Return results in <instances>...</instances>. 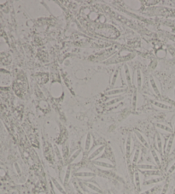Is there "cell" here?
Listing matches in <instances>:
<instances>
[{
	"instance_id": "obj_1",
	"label": "cell",
	"mask_w": 175,
	"mask_h": 194,
	"mask_svg": "<svg viewBox=\"0 0 175 194\" xmlns=\"http://www.w3.org/2000/svg\"><path fill=\"white\" fill-rule=\"evenodd\" d=\"M104 148H105V146H102L98 147L96 150H94V151L90 155V157H89V160H92L93 158H95L96 157H98V156L102 152V150H104Z\"/></svg>"
},
{
	"instance_id": "obj_2",
	"label": "cell",
	"mask_w": 175,
	"mask_h": 194,
	"mask_svg": "<svg viewBox=\"0 0 175 194\" xmlns=\"http://www.w3.org/2000/svg\"><path fill=\"white\" fill-rule=\"evenodd\" d=\"M93 164L97 166H99V167H102V168H114L115 166L111 164H108V163H105V162H99V161H94Z\"/></svg>"
},
{
	"instance_id": "obj_3",
	"label": "cell",
	"mask_w": 175,
	"mask_h": 194,
	"mask_svg": "<svg viewBox=\"0 0 175 194\" xmlns=\"http://www.w3.org/2000/svg\"><path fill=\"white\" fill-rule=\"evenodd\" d=\"M135 135L137 136V138L138 139V140L143 144V146H145V147H149V145H148V142L146 141V139H145V137L143 135L141 134L138 131H135Z\"/></svg>"
},
{
	"instance_id": "obj_4",
	"label": "cell",
	"mask_w": 175,
	"mask_h": 194,
	"mask_svg": "<svg viewBox=\"0 0 175 194\" xmlns=\"http://www.w3.org/2000/svg\"><path fill=\"white\" fill-rule=\"evenodd\" d=\"M74 175L76 177H93L95 174L92 172H78L75 173Z\"/></svg>"
},
{
	"instance_id": "obj_5",
	"label": "cell",
	"mask_w": 175,
	"mask_h": 194,
	"mask_svg": "<svg viewBox=\"0 0 175 194\" xmlns=\"http://www.w3.org/2000/svg\"><path fill=\"white\" fill-rule=\"evenodd\" d=\"M173 145H174V136H170L169 139H168V141H167V144L166 146V153H170L172 147H173Z\"/></svg>"
},
{
	"instance_id": "obj_6",
	"label": "cell",
	"mask_w": 175,
	"mask_h": 194,
	"mask_svg": "<svg viewBox=\"0 0 175 194\" xmlns=\"http://www.w3.org/2000/svg\"><path fill=\"white\" fill-rule=\"evenodd\" d=\"M52 183L54 184V186H56V188L58 190L59 192L61 193L62 194H65L66 193V192H65V190H64V188L59 184V182L56 179H52Z\"/></svg>"
},
{
	"instance_id": "obj_7",
	"label": "cell",
	"mask_w": 175,
	"mask_h": 194,
	"mask_svg": "<svg viewBox=\"0 0 175 194\" xmlns=\"http://www.w3.org/2000/svg\"><path fill=\"white\" fill-rule=\"evenodd\" d=\"M156 146H157L158 150L160 152H161L162 151V141H161L160 134H156Z\"/></svg>"
},
{
	"instance_id": "obj_8",
	"label": "cell",
	"mask_w": 175,
	"mask_h": 194,
	"mask_svg": "<svg viewBox=\"0 0 175 194\" xmlns=\"http://www.w3.org/2000/svg\"><path fill=\"white\" fill-rule=\"evenodd\" d=\"M124 71H125V75H126V79H127V84H131V76H130V70L127 65L124 66Z\"/></svg>"
},
{
	"instance_id": "obj_9",
	"label": "cell",
	"mask_w": 175,
	"mask_h": 194,
	"mask_svg": "<svg viewBox=\"0 0 175 194\" xmlns=\"http://www.w3.org/2000/svg\"><path fill=\"white\" fill-rule=\"evenodd\" d=\"M150 85H151V87H152V89L154 91V92L156 94V95H160V91H159V90H158V87H157V86H156V83L155 82V80H154V79L151 77L150 78Z\"/></svg>"
},
{
	"instance_id": "obj_10",
	"label": "cell",
	"mask_w": 175,
	"mask_h": 194,
	"mask_svg": "<svg viewBox=\"0 0 175 194\" xmlns=\"http://www.w3.org/2000/svg\"><path fill=\"white\" fill-rule=\"evenodd\" d=\"M86 186H87L90 189H91L92 191H94V192H95V193H102V190H101V189H100L98 186H95V185H93V184L87 183V184H86Z\"/></svg>"
},
{
	"instance_id": "obj_11",
	"label": "cell",
	"mask_w": 175,
	"mask_h": 194,
	"mask_svg": "<svg viewBox=\"0 0 175 194\" xmlns=\"http://www.w3.org/2000/svg\"><path fill=\"white\" fill-rule=\"evenodd\" d=\"M156 127H157L158 128L161 129V130L166 131V132H168V133H173V129H172L171 127H169L166 126V125H163V124L157 123V124H156Z\"/></svg>"
},
{
	"instance_id": "obj_12",
	"label": "cell",
	"mask_w": 175,
	"mask_h": 194,
	"mask_svg": "<svg viewBox=\"0 0 175 194\" xmlns=\"http://www.w3.org/2000/svg\"><path fill=\"white\" fill-rule=\"evenodd\" d=\"M130 151H131V138L128 137L127 140V144H126V153H127V157L130 156Z\"/></svg>"
},
{
	"instance_id": "obj_13",
	"label": "cell",
	"mask_w": 175,
	"mask_h": 194,
	"mask_svg": "<svg viewBox=\"0 0 175 194\" xmlns=\"http://www.w3.org/2000/svg\"><path fill=\"white\" fill-rule=\"evenodd\" d=\"M138 168L142 169V170H153L154 169V166L153 165L149 164H139L138 165Z\"/></svg>"
},
{
	"instance_id": "obj_14",
	"label": "cell",
	"mask_w": 175,
	"mask_h": 194,
	"mask_svg": "<svg viewBox=\"0 0 175 194\" xmlns=\"http://www.w3.org/2000/svg\"><path fill=\"white\" fill-rule=\"evenodd\" d=\"M134 179H135V185L138 190H140V179H139V174L138 171L135 172L134 174Z\"/></svg>"
},
{
	"instance_id": "obj_15",
	"label": "cell",
	"mask_w": 175,
	"mask_h": 194,
	"mask_svg": "<svg viewBox=\"0 0 175 194\" xmlns=\"http://www.w3.org/2000/svg\"><path fill=\"white\" fill-rule=\"evenodd\" d=\"M91 143V137L90 134H88L87 136H86V143H85V150L86 151H87L88 150L90 149Z\"/></svg>"
},
{
	"instance_id": "obj_16",
	"label": "cell",
	"mask_w": 175,
	"mask_h": 194,
	"mask_svg": "<svg viewBox=\"0 0 175 194\" xmlns=\"http://www.w3.org/2000/svg\"><path fill=\"white\" fill-rule=\"evenodd\" d=\"M151 154H152V157H153V158H154V160H155L156 164L157 165H160V159H159V157H158V155H157L156 151L155 150H151Z\"/></svg>"
},
{
	"instance_id": "obj_17",
	"label": "cell",
	"mask_w": 175,
	"mask_h": 194,
	"mask_svg": "<svg viewBox=\"0 0 175 194\" xmlns=\"http://www.w3.org/2000/svg\"><path fill=\"white\" fill-rule=\"evenodd\" d=\"M137 82H138V87L140 88L142 83V75L140 70H137Z\"/></svg>"
},
{
	"instance_id": "obj_18",
	"label": "cell",
	"mask_w": 175,
	"mask_h": 194,
	"mask_svg": "<svg viewBox=\"0 0 175 194\" xmlns=\"http://www.w3.org/2000/svg\"><path fill=\"white\" fill-rule=\"evenodd\" d=\"M125 91L124 89H116V90H113V91H108L106 94L110 96V95H116V94H119V93H123Z\"/></svg>"
},
{
	"instance_id": "obj_19",
	"label": "cell",
	"mask_w": 175,
	"mask_h": 194,
	"mask_svg": "<svg viewBox=\"0 0 175 194\" xmlns=\"http://www.w3.org/2000/svg\"><path fill=\"white\" fill-rule=\"evenodd\" d=\"M163 179V178L161 177H159V178H156V179H149L145 182V185H149V184H153V183H157V182H160Z\"/></svg>"
},
{
	"instance_id": "obj_20",
	"label": "cell",
	"mask_w": 175,
	"mask_h": 194,
	"mask_svg": "<svg viewBox=\"0 0 175 194\" xmlns=\"http://www.w3.org/2000/svg\"><path fill=\"white\" fill-rule=\"evenodd\" d=\"M154 105L157 107H159L160 109H171V106L167 105H164V104H161V103H158V102H154Z\"/></svg>"
},
{
	"instance_id": "obj_21",
	"label": "cell",
	"mask_w": 175,
	"mask_h": 194,
	"mask_svg": "<svg viewBox=\"0 0 175 194\" xmlns=\"http://www.w3.org/2000/svg\"><path fill=\"white\" fill-rule=\"evenodd\" d=\"M80 152H81V150H76L73 155L71 156V157H70V159H69V163H73V161L78 157V156L80 154Z\"/></svg>"
},
{
	"instance_id": "obj_22",
	"label": "cell",
	"mask_w": 175,
	"mask_h": 194,
	"mask_svg": "<svg viewBox=\"0 0 175 194\" xmlns=\"http://www.w3.org/2000/svg\"><path fill=\"white\" fill-rule=\"evenodd\" d=\"M145 173L147 175H160V172L159 171H156V170H147V171H145L143 172Z\"/></svg>"
},
{
	"instance_id": "obj_23",
	"label": "cell",
	"mask_w": 175,
	"mask_h": 194,
	"mask_svg": "<svg viewBox=\"0 0 175 194\" xmlns=\"http://www.w3.org/2000/svg\"><path fill=\"white\" fill-rule=\"evenodd\" d=\"M70 173H71V168L70 167H68L66 170V174H65V177H64V183L66 184L68 179H69V177H70Z\"/></svg>"
},
{
	"instance_id": "obj_24",
	"label": "cell",
	"mask_w": 175,
	"mask_h": 194,
	"mask_svg": "<svg viewBox=\"0 0 175 194\" xmlns=\"http://www.w3.org/2000/svg\"><path fill=\"white\" fill-rule=\"evenodd\" d=\"M139 154H140V151L139 150H135V153H134V156H133V159H132V162L133 164H136L138 160V157H139Z\"/></svg>"
},
{
	"instance_id": "obj_25",
	"label": "cell",
	"mask_w": 175,
	"mask_h": 194,
	"mask_svg": "<svg viewBox=\"0 0 175 194\" xmlns=\"http://www.w3.org/2000/svg\"><path fill=\"white\" fill-rule=\"evenodd\" d=\"M136 105H137V91H134L132 96V108L135 109Z\"/></svg>"
},
{
	"instance_id": "obj_26",
	"label": "cell",
	"mask_w": 175,
	"mask_h": 194,
	"mask_svg": "<svg viewBox=\"0 0 175 194\" xmlns=\"http://www.w3.org/2000/svg\"><path fill=\"white\" fill-rule=\"evenodd\" d=\"M118 70H116V72H115V74L113 75V77H112V80H111V86L113 87L114 85H115V83H116V79H117V75H118Z\"/></svg>"
},
{
	"instance_id": "obj_27",
	"label": "cell",
	"mask_w": 175,
	"mask_h": 194,
	"mask_svg": "<svg viewBox=\"0 0 175 194\" xmlns=\"http://www.w3.org/2000/svg\"><path fill=\"white\" fill-rule=\"evenodd\" d=\"M55 150H56V154H57V158H58L59 161H62V156H61V152L59 151L58 148L57 147V146H55Z\"/></svg>"
},
{
	"instance_id": "obj_28",
	"label": "cell",
	"mask_w": 175,
	"mask_h": 194,
	"mask_svg": "<svg viewBox=\"0 0 175 194\" xmlns=\"http://www.w3.org/2000/svg\"><path fill=\"white\" fill-rule=\"evenodd\" d=\"M120 99H121V98H116V99H113L112 101H109V102H108V103H107V105H114V104H116V103H118V102H120Z\"/></svg>"
},
{
	"instance_id": "obj_29",
	"label": "cell",
	"mask_w": 175,
	"mask_h": 194,
	"mask_svg": "<svg viewBox=\"0 0 175 194\" xmlns=\"http://www.w3.org/2000/svg\"><path fill=\"white\" fill-rule=\"evenodd\" d=\"M73 186H74V187H75V189H76V191H77V193L79 194H82V192L80 190V188H79V186H78V185L76 184V183H74L73 182Z\"/></svg>"
},
{
	"instance_id": "obj_30",
	"label": "cell",
	"mask_w": 175,
	"mask_h": 194,
	"mask_svg": "<svg viewBox=\"0 0 175 194\" xmlns=\"http://www.w3.org/2000/svg\"><path fill=\"white\" fill-rule=\"evenodd\" d=\"M174 170H175V163L174 164L172 165L171 167H170V168H169V170H168V173H169V174H171V173H173Z\"/></svg>"
},
{
	"instance_id": "obj_31",
	"label": "cell",
	"mask_w": 175,
	"mask_h": 194,
	"mask_svg": "<svg viewBox=\"0 0 175 194\" xmlns=\"http://www.w3.org/2000/svg\"><path fill=\"white\" fill-rule=\"evenodd\" d=\"M167 186H168V185H167V184H166V185L164 186V188H163V190H162V193H161V194H166L167 191Z\"/></svg>"
},
{
	"instance_id": "obj_32",
	"label": "cell",
	"mask_w": 175,
	"mask_h": 194,
	"mask_svg": "<svg viewBox=\"0 0 175 194\" xmlns=\"http://www.w3.org/2000/svg\"><path fill=\"white\" fill-rule=\"evenodd\" d=\"M15 168H16V170H17V172H18V173H20V169H19V167H18V165L15 164Z\"/></svg>"
},
{
	"instance_id": "obj_33",
	"label": "cell",
	"mask_w": 175,
	"mask_h": 194,
	"mask_svg": "<svg viewBox=\"0 0 175 194\" xmlns=\"http://www.w3.org/2000/svg\"><path fill=\"white\" fill-rule=\"evenodd\" d=\"M107 194H112V193H111V192H110V191H108V192H107Z\"/></svg>"
},
{
	"instance_id": "obj_34",
	"label": "cell",
	"mask_w": 175,
	"mask_h": 194,
	"mask_svg": "<svg viewBox=\"0 0 175 194\" xmlns=\"http://www.w3.org/2000/svg\"><path fill=\"white\" fill-rule=\"evenodd\" d=\"M174 131H175V125H174Z\"/></svg>"
}]
</instances>
